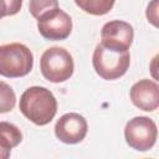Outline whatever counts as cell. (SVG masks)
I'll list each match as a JSON object with an SVG mask.
<instances>
[{"label":"cell","instance_id":"6da1fadb","mask_svg":"<svg viewBox=\"0 0 159 159\" xmlns=\"http://www.w3.org/2000/svg\"><path fill=\"white\" fill-rule=\"evenodd\" d=\"M19 107L29 120L36 125H46L56 116L57 101L50 89L34 86L21 94Z\"/></svg>","mask_w":159,"mask_h":159},{"label":"cell","instance_id":"7a4b0ae2","mask_svg":"<svg viewBox=\"0 0 159 159\" xmlns=\"http://www.w3.org/2000/svg\"><path fill=\"white\" fill-rule=\"evenodd\" d=\"M92 63L96 73L103 80H117L129 68L130 55L128 51H117L99 43L96 46Z\"/></svg>","mask_w":159,"mask_h":159},{"label":"cell","instance_id":"3957f363","mask_svg":"<svg viewBox=\"0 0 159 159\" xmlns=\"http://www.w3.org/2000/svg\"><path fill=\"white\" fill-rule=\"evenodd\" d=\"M34 66L31 50L19 42L0 46V75L9 78L22 77L30 73Z\"/></svg>","mask_w":159,"mask_h":159},{"label":"cell","instance_id":"277c9868","mask_svg":"<svg viewBox=\"0 0 159 159\" xmlns=\"http://www.w3.org/2000/svg\"><path fill=\"white\" fill-rule=\"evenodd\" d=\"M40 70L47 81L53 83L65 82L73 75V58L63 47H51L42 53Z\"/></svg>","mask_w":159,"mask_h":159},{"label":"cell","instance_id":"5b68a950","mask_svg":"<svg viewBox=\"0 0 159 159\" xmlns=\"http://www.w3.org/2000/svg\"><path fill=\"white\" fill-rule=\"evenodd\" d=\"M157 124L149 117L139 116L132 118L124 128V138L127 144L139 152L152 149L157 142Z\"/></svg>","mask_w":159,"mask_h":159},{"label":"cell","instance_id":"8992f818","mask_svg":"<svg viewBox=\"0 0 159 159\" xmlns=\"http://www.w3.org/2000/svg\"><path fill=\"white\" fill-rule=\"evenodd\" d=\"M37 29L46 40H65L72 31V19L60 7H55L43 12L37 19Z\"/></svg>","mask_w":159,"mask_h":159},{"label":"cell","instance_id":"52a82bcc","mask_svg":"<svg viewBox=\"0 0 159 159\" xmlns=\"http://www.w3.org/2000/svg\"><path fill=\"white\" fill-rule=\"evenodd\" d=\"M134 37L133 26L122 20H113L102 27V45L117 51H128Z\"/></svg>","mask_w":159,"mask_h":159},{"label":"cell","instance_id":"ba28073f","mask_svg":"<svg viewBox=\"0 0 159 159\" xmlns=\"http://www.w3.org/2000/svg\"><path fill=\"white\" fill-rule=\"evenodd\" d=\"M88 130L87 120L78 113H66L56 122L55 134L66 144H76L84 139Z\"/></svg>","mask_w":159,"mask_h":159},{"label":"cell","instance_id":"9c48e42d","mask_svg":"<svg viewBox=\"0 0 159 159\" xmlns=\"http://www.w3.org/2000/svg\"><path fill=\"white\" fill-rule=\"evenodd\" d=\"M135 107L145 112H153L159 106V86L155 81L144 78L135 82L129 92Z\"/></svg>","mask_w":159,"mask_h":159},{"label":"cell","instance_id":"30bf717a","mask_svg":"<svg viewBox=\"0 0 159 159\" xmlns=\"http://www.w3.org/2000/svg\"><path fill=\"white\" fill-rule=\"evenodd\" d=\"M22 140L20 129L9 122H0V159L10 157L11 149L17 147Z\"/></svg>","mask_w":159,"mask_h":159},{"label":"cell","instance_id":"8fae6325","mask_svg":"<svg viewBox=\"0 0 159 159\" xmlns=\"http://www.w3.org/2000/svg\"><path fill=\"white\" fill-rule=\"evenodd\" d=\"M75 2L84 12L101 16L112 10L116 0H75Z\"/></svg>","mask_w":159,"mask_h":159},{"label":"cell","instance_id":"7c38bea8","mask_svg":"<svg viewBox=\"0 0 159 159\" xmlns=\"http://www.w3.org/2000/svg\"><path fill=\"white\" fill-rule=\"evenodd\" d=\"M16 103V96L14 89L5 82L0 81V113H7L12 111Z\"/></svg>","mask_w":159,"mask_h":159},{"label":"cell","instance_id":"4fadbf2b","mask_svg":"<svg viewBox=\"0 0 159 159\" xmlns=\"http://www.w3.org/2000/svg\"><path fill=\"white\" fill-rule=\"evenodd\" d=\"M55 7H58V0H30L29 2L30 14L35 19H39L43 12Z\"/></svg>","mask_w":159,"mask_h":159},{"label":"cell","instance_id":"5bb4252c","mask_svg":"<svg viewBox=\"0 0 159 159\" xmlns=\"http://www.w3.org/2000/svg\"><path fill=\"white\" fill-rule=\"evenodd\" d=\"M22 0H0V19L11 16L21 10Z\"/></svg>","mask_w":159,"mask_h":159},{"label":"cell","instance_id":"9a60e30c","mask_svg":"<svg viewBox=\"0 0 159 159\" xmlns=\"http://www.w3.org/2000/svg\"><path fill=\"white\" fill-rule=\"evenodd\" d=\"M147 17L154 26H158V0H153L147 7Z\"/></svg>","mask_w":159,"mask_h":159}]
</instances>
